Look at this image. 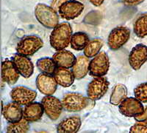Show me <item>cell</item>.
Listing matches in <instances>:
<instances>
[{
	"label": "cell",
	"instance_id": "obj_22",
	"mask_svg": "<svg viewBox=\"0 0 147 133\" xmlns=\"http://www.w3.org/2000/svg\"><path fill=\"white\" fill-rule=\"evenodd\" d=\"M89 37L87 33L83 32H77L71 35L70 44L73 50L80 51L84 50L89 42Z\"/></svg>",
	"mask_w": 147,
	"mask_h": 133
},
{
	"label": "cell",
	"instance_id": "obj_3",
	"mask_svg": "<svg viewBox=\"0 0 147 133\" xmlns=\"http://www.w3.org/2000/svg\"><path fill=\"white\" fill-rule=\"evenodd\" d=\"M90 99L78 93H69L63 96L62 104L64 110L69 113H77L89 106Z\"/></svg>",
	"mask_w": 147,
	"mask_h": 133
},
{
	"label": "cell",
	"instance_id": "obj_11",
	"mask_svg": "<svg viewBox=\"0 0 147 133\" xmlns=\"http://www.w3.org/2000/svg\"><path fill=\"white\" fill-rule=\"evenodd\" d=\"M12 101L21 106H25L33 102L37 97V93L32 89L24 86H17L10 92Z\"/></svg>",
	"mask_w": 147,
	"mask_h": 133
},
{
	"label": "cell",
	"instance_id": "obj_30",
	"mask_svg": "<svg viewBox=\"0 0 147 133\" xmlns=\"http://www.w3.org/2000/svg\"><path fill=\"white\" fill-rule=\"evenodd\" d=\"M145 0H122L123 3L129 7H132V6H137L140 4L143 3Z\"/></svg>",
	"mask_w": 147,
	"mask_h": 133
},
{
	"label": "cell",
	"instance_id": "obj_17",
	"mask_svg": "<svg viewBox=\"0 0 147 133\" xmlns=\"http://www.w3.org/2000/svg\"><path fill=\"white\" fill-rule=\"evenodd\" d=\"M44 113L41 103L32 102L25 105L23 109V118L28 122H35L42 118Z\"/></svg>",
	"mask_w": 147,
	"mask_h": 133
},
{
	"label": "cell",
	"instance_id": "obj_27",
	"mask_svg": "<svg viewBox=\"0 0 147 133\" xmlns=\"http://www.w3.org/2000/svg\"><path fill=\"white\" fill-rule=\"evenodd\" d=\"M29 122L24 118L14 123H9L7 126V132L8 133H27L30 130Z\"/></svg>",
	"mask_w": 147,
	"mask_h": 133
},
{
	"label": "cell",
	"instance_id": "obj_10",
	"mask_svg": "<svg viewBox=\"0 0 147 133\" xmlns=\"http://www.w3.org/2000/svg\"><path fill=\"white\" fill-rule=\"evenodd\" d=\"M119 112L123 115L128 118H136L144 111V106L142 102L135 97L126 98L119 105Z\"/></svg>",
	"mask_w": 147,
	"mask_h": 133
},
{
	"label": "cell",
	"instance_id": "obj_31",
	"mask_svg": "<svg viewBox=\"0 0 147 133\" xmlns=\"http://www.w3.org/2000/svg\"><path fill=\"white\" fill-rule=\"evenodd\" d=\"M136 121L139 122H145L147 123V106L144 107V111L142 114H140L138 116L135 118Z\"/></svg>",
	"mask_w": 147,
	"mask_h": 133
},
{
	"label": "cell",
	"instance_id": "obj_24",
	"mask_svg": "<svg viewBox=\"0 0 147 133\" xmlns=\"http://www.w3.org/2000/svg\"><path fill=\"white\" fill-rule=\"evenodd\" d=\"M104 45V42L102 39L96 38L92 40H89L87 45L84 48V55L88 58H94L99 53L100 50Z\"/></svg>",
	"mask_w": 147,
	"mask_h": 133
},
{
	"label": "cell",
	"instance_id": "obj_14",
	"mask_svg": "<svg viewBox=\"0 0 147 133\" xmlns=\"http://www.w3.org/2000/svg\"><path fill=\"white\" fill-rule=\"evenodd\" d=\"M13 62L19 75L24 78H29L34 72V64L27 56L16 54L13 58Z\"/></svg>",
	"mask_w": 147,
	"mask_h": 133
},
{
	"label": "cell",
	"instance_id": "obj_33",
	"mask_svg": "<svg viewBox=\"0 0 147 133\" xmlns=\"http://www.w3.org/2000/svg\"><path fill=\"white\" fill-rule=\"evenodd\" d=\"M88 1L95 7H99L105 2V0H88Z\"/></svg>",
	"mask_w": 147,
	"mask_h": 133
},
{
	"label": "cell",
	"instance_id": "obj_25",
	"mask_svg": "<svg viewBox=\"0 0 147 133\" xmlns=\"http://www.w3.org/2000/svg\"><path fill=\"white\" fill-rule=\"evenodd\" d=\"M133 31L139 38H144L147 35V13L139 16L134 22Z\"/></svg>",
	"mask_w": 147,
	"mask_h": 133
},
{
	"label": "cell",
	"instance_id": "obj_7",
	"mask_svg": "<svg viewBox=\"0 0 147 133\" xmlns=\"http://www.w3.org/2000/svg\"><path fill=\"white\" fill-rule=\"evenodd\" d=\"M110 83L106 78L95 77L87 87V97L91 101L101 99L108 90Z\"/></svg>",
	"mask_w": 147,
	"mask_h": 133
},
{
	"label": "cell",
	"instance_id": "obj_32",
	"mask_svg": "<svg viewBox=\"0 0 147 133\" xmlns=\"http://www.w3.org/2000/svg\"><path fill=\"white\" fill-rule=\"evenodd\" d=\"M65 1H67V0H52V3H51V7L55 9L56 11H57L59 7Z\"/></svg>",
	"mask_w": 147,
	"mask_h": 133
},
{
	"label": "cell",
	"instance_id": "obj_26",
	"mask_svg": "<svg viewBox=\"0 0 147 133\" xmlns=\"http://www.w3.org/2000/svg\"><path fill=\"white\" fill-rule=\"evenodd\" d=\"M36 66L38 69L43 73L49 74L53 76L55 70L57 69V66L55 64L53 59L46 57L41 58L37 61Z\"/></svg>",
	"mask_w": 147,
	"mask_h": 133
},
{
	"label": "cell",
	"instance_id": "obj_8",
	"mask_svg": "<svg viewBox=\"0 0 147 133\" xmlns=\"http://www.w3.org/2000/svg\"><path fill=\"white\" fill-rule=\"evenodd\" d=\"M83 4L77 0H67L58 8L59 15L65 20H73L80 15L84 10Z\"/></svg>",
	"mask_w": 147,
	"mask_h": 133
},
{
	"label": "cell",
	"instance_id": "obj_19",
	"mask_svg": "<svg viewBox=\"0 0 147 133\" xmlns=\"http://www.w3.org/2000/svg\"><path fill=\"white\" fill-rule=\"evenodd\" d=\"M52 59L57 67L68 69L72 68L76 61V56L71 52L64 49L57 50L52 56Z\"/></svg>",
	"mask_w": 147,
	"mask_h": 133
},
{
	"label": "cell",
	"instance_id": "obj_23",
	"mask_svg": "<svg viewBox=\"0 0 147 133\" xmlns=\"http://www.w3.org/2000/svg\"><path fill=\"white\" fill-rule=\"evenodd\" d=\"M127 97V88L125 85L119 84L114 87L110 98V103L114 106H119Z\"/></svg>",
	"mask_w": 147,
	"mask_h": 133
},
{
	"label": "cell",
	"instance_id": "obj_12",
	"mask_svg": "<svg viewBox=\"0 0 147 133\" xmlns=\"http://www.w3.org/2000/svg\"><path fill=\"white\" fill-rule=\"evenodd\" d=\"M147 61V46L138 44L133 47L129 55V63L134 70H139Z\"/></svg>",
	"mask_w": 147,
	"mask_h": 133
},
{
	"label": "cell",
	"instance_id": "obj_28",
	"mask_svg": "<svg viewBox=\"0 0 147 133\" xmlns=\"http://www.w3.org/2000/svg\"><path fill=\"white\" fill-rule=\"evenodd\" d=\"M134 95L142 103H147V82L138 84L134 89Z\"/></svg>",
	"mask_w": 147,
	"mask_h": 133
},
{
	"label": "cell",
	"instance_id": "obj_18",
	"mask_svg": "<svg viewBox=\"0 0 147 133\" xmlns=\"http://www.w3.org/2000/svg\"><path fill=\"white\" fill-rule=\"evenodd\" d=\"M81 127V118L78 115L69 117L59 123L57 126L58 133H76Z\"/></svg>",
	"mask_w": 147,
	"mask_h": 133
},
{
	"label": "cell",
	"instance_id": "obj_6",
	"mask_svg": "<svg viewBox=\"0 0 147 133\" xmlns=\"http://www.w3.org/2000/svg\"><path fill=\"white\" fill-rule=\"evenodd\" d=\"M130 38V30L127 27L119 26L113 29L107 39L110 49L117 50L127 43Z\"/></svg>",
	"mask_w": 147,
	"mask_h": 133
},
{
	"label": "cell",
	"instance_id": "obj_4",
	"mask_svg": "<svg viewBox=\"0 0 147 133\" xmlns=\"http://www.w3.org/2000/svg\"><path fill=\"white\" fill-rule=\"evenodd\" d=\"M44 42L37 35H27L21 39L17 44V53L26 56H33L34 54L42 48Z\"/></svg>",
	"mask_w": 147,
	"mask_h": 133
},
{
	"label": "cell",
	"instance_id": "obj_20",
	"mask_svg": "<svg viewBox=\"0 0 147 133\" xmlns=\"http://www.w3.org/2000/svg\"><path fill=\"white\" fill-rule=\"evenodd\" d=\"M89 58L85 55L79 56L76 58V61L72 67V72L76 79H82L87 76L89 72Z\"/></svg>",
	"mask_w": 147,
	"mask_h": 133
},
{
	"label": "cell",
	"instance_id": "obj_9",
	"mask_svg": "<svg viewBox=\"0 0 147 133\" xmlns=\"http://www.w3.org/2000/svg\"><path fill=\"white\" fill-rule=\"evenodd\" d=\"M41 104L44 107V113L51 120L58 119L62 114L63 106L62 102L55 96L45 95L41 100Z\"/></svg>",
	"mask_w": 147,
	"mask_h": 133
},
{
	"label": "cell",
	"instance_id": "obj_2",
	"mask_svg": "<svg viewBox=\"0 0 147 133\" xmlns=\"http://www.w3.org/2000/svg\"><path fill=\"white\" fill-rule=\"evenodd\" d=\"M35 16L40 25L48 29H53L59 24L57 12L46 4L39 3L35 6Z\"/></svg>",
	"mask_w": 147,
	"mask_h": 133
},
{
	"label": "cell",
	"instance_id": "obj_16",
	"mask_svg": "<svg viewBox=\"0 0 147 133\" xmlns=\"http://www.w3.org/2000/svg\"><path fill=\"white\" fill-rule=\"evenodd\" d=\"M2 115L8 123H14L23 118V109L21 105L13 101L4 106Z\"/></svg>",
	"mask_w": 147,
	"mask_h": 133
},
{
	"label": "cell",
	"instance_id": "obj_13",
	"mask_svg": "<svg viewBox=\"0 0 147 133\" xmlns=\"http://www.w3.org/2000/svg\"><path fill=\"white\" fill-rule=\"evenodd\" d=\"M36 87L44 95H52L57 89V83L52 75L40 73L37 76Z\"/></svg>",
	"mask_w": 147,
	"mask_h": 133
},
{
	"label": "cell",
	"instance_id": "obj_5",
	"mask_svg": "<svg viewBox=\"0 0 147 133\" xmlns=\"http://www.w3.org/2000/svg\"><path fill=\"white\" fill-rule=\"evenodd\" d=\"M110 68V59L105 52L102 51L93 58L89 64V74L95 77L107 75Z\"/></svg>",
	"mask_w": 147,
	"mask_h": 133
},
{
	"label": "cell",
	"instance_id": "obj_21",
	"mask_svg": "<svg viewBox=\"0 0 147 133\" xmlns=\"http://www.w3.org/2000/svg\"><path fill=\"white\" fill-rule=\"evenodd\" d=\"M55 81L57 84L63 87H69L73 84L75 78L73 72L68 68L57 67L53 74Z\"/></svg>",
	"mask_w": 147,
	"mask_h": 133
},
{
	"label": "cell",
	"instance_id": "obj_15",
	"mask_svg": "<svg viewBox=\"0 0 147 133\" xmlns=\"http://www.w3.org/2000/svg\"><path fill=\"white\" fill-rule=\"evenodd\" d=\"M1 70L2 78L5 82L8 84L9 85H13L18 81L20 75L17 71L12 60L5 59L2 63Z\"/></svg>",
	"mask_w": 147,
	"mask_h": 133
},
{
	"label": "cell",
	"instance_id": "obj_1",
	"mask_svg": "<svg viewBox=\"0 0 147 133\" xmlns=\"http://www.w3.org/2000/svg\"><path fill=\"white\" fill-rule=\"evenodd\" d=\"M72 35L71 26L68 22L59 23L53 28L49 37L50 45L56 50L65 49L70 44Z\"/></svg>",
	"mask_w": 147,
	"mask_h": 133
},
{
	"label": "cell",
	"instance_id": "obj_29",
	"mask_svg": "<svg viewBox=\"0 0 147 133\" xmlns=\"http://www.w3.org/2000/svg\"><path fill=\"white\" fill-rule=\"evenodd\" d=\"M130 133H147V123L139 122L135 123L129 129Z\"/></svg>",
	"mask_w": 147,
	"mask_h": 133
}]
</instances>
